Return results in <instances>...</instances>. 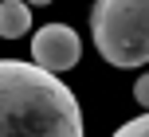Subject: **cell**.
Listing matches in <instances>:
<instances>
[{
    "instance_id": "6",
    "label": "cell",
    "mask_w": 149,
    "mask_h": 137,
    "mask_svg": "<svg viewBox=\"0 0 149 137\" xmlns=\"http://www.w3.org/2000/svg\"><path fill=\"white\" fill-rule=\"evenodd\" d=\"M134 98H137V106L149 110V75H141V78L134 82Z\"/></svg>"
},
{
    "instance_id": "2",
    "label": "cell",
    "mask_w": 149,
    "mask_h": 137,
    "mask_svg": "<svg viewBox=\"0 0 149 137\" xmlns=\"http://www.w3.org/2000/svg\"><path fill=\"white\" fill-rule=\"evenodd\" d=\"M90 31L110 67L130 71L149 63V0H94Z\"/></svg>"
},
{
    "instance_id": "5",
    "label": "cell",
    "mask_w": 149,
    "mask_h": 137,
    "mask_svg": "<svg viewBox=\"0 0 149 137\" xmlns=\"http://www.w3.org/2000/svg\"><path fill=\"white\" fill-rule=\"evenodd\" d=\"M114 137H149V114L134 118V122H126V125H118Z\"/></svg>"
},
{
    "instance_id": "3",
    "label": "cell",
    "mask_w": 149,
    "mask_h": 137,
    "mask_svg": "<svg viewBox=\"0 0 149 137\" xmlns=\"http://www.w3.org/2000/svg\"><path fill=\"white\" fill-rule=\"evenodd\" d=\"M79 55H82V43L67 24H47L31 35V59H36V67L51 71V75L71 71L79 63Z\"/></svg>"
},
{
    "instance_id": "1",
    "label": "cell",
    "mask_w": 149,
    "mask_h": 137,
    "mask_svg": "<svg viewBox=\"0 0 149 137\" xmlns=\"http://www.w3.org/2000/svg\"><path fill=\"white\" fill-rule=\"evenodd\" d=\"M0 137H82L79 98L36 63L0 59Z\"/></svg>"
},
{
    "instance_id": "7",
    "label": "cell",
    "mask_w": 149,
    "mask_h": 137,
    "mask_svg": "<svg viewBox=\"0 0 149 137\" xmlns=\"http://www.w3.org/2000/svg\"><path fill=\"white\" fill-rule=\"evenodd\" d=\"M24 4H28V8H31V4H51V0H24Z\"/></svg>"
},
{
    "instance_id": "4",
    "label": "cell",
    "mask_w": 149,
    "mask_h": 137,
    "mask_svg": "<svg viewBox=\"0 0 149 137\" xmlns=\"http://www.w3.org/2000/svg\"><path fill=\"white\" fill-rule=\"evenodd\" d=\"M31 31V8L24 0H0V39H20Z\"/></svg>"
}]
</instances>
